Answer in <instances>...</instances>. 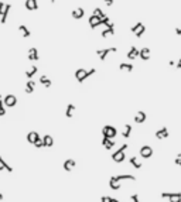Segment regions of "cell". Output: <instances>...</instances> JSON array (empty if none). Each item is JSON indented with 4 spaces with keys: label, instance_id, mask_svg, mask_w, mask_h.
Here are the masks:
<instances>
[{
    "label": "cell",
    "instance_id": "24",
    "mask_svg": "<svg viewBox=\"0 0 181 202\" xmlns=\"http://www.w3.org/2000/svg\"><path fill=\"white\" fill-rule=\"evenodd\" d=\"M19 31L22 33V36H23L24 38H28L30 36H31V33H30V30H28V28H27V27L24 26V24H22V26H19Z\"/></svg>",
    "mask_w": 181,
    "mask_h": 202
},
{
    "label": "cell",
    "instance_id": "5",
    "mask_svg": "<svg viewBox=\"0 0 181 202\" xmlns=\"http://www.w3.org/2000/svg\"><path fill=\"white\" fill-rule=\"evenodd\" d=\"M116 134H117V132H116V129L113 127V126H105V127L102 129V136H103V137L113 138Z\"/></svg>",
    "mask_w": 181,
    "mask_h": 202
},
{
    "label": "cell",
    "instance_id": "14",
    "mask_svg": "<svg viewBox=\"0 0 181 202\" xmlns=\"http://www.w3.org/2000/svg\"><path fill=\"white\" fill-rule=\"evenodd\" d=\"M84 14H85V10H84L82 7H78V9L72 10V13H71V16L74 17L75 20H79V18H82V17H84Z\"/></svg>",
    "mask_w": 181,
    "mask_h": 202
},
{
    "label": "cell",
    "instance_id": "39",
    "mask_svg": "<svg viewBox=\"0 0 181 202\" xmlns=\"http://www.w3.org/2000/svg\"><path fill=\"white\" fill-rule=\"evenodd\" d=\"M4 7H6V3L0 1V16H1V13H3V10H4Z\"/></svg>",
    "mask_w": 181,
    "mask_h": 202
},
{
    "label": "cell",
    "instance_id": "46",
    "mask_svg": "<svg viewBox=\"0 0 181 202\" xmlns=\"http://www.w3.org/2000/svg\"><path fill=\"white\" fill-rule=\"evenodd\" d=\"M0 201H3V194H0Z\"/></svg>",
    "mask_w": 181,
    "mask_h": 202
},
{
    "label": "cell",
    "instance_id": "15",
    "mask_svg": "<svg viewBox=\"0 0 181 202\" xmlns=\"http://www.w3.org/2000/svg\"><path fill=\"white\" fill-rule=\"evenodd\" d=\"M28 59L30 61H38L40 59V57H38V51L36 47H33L28 50Z\"/></svg>",
    "mask_w": 181,
    "mask_h": 202
},
{
    "label": "cell",
    "instance_id": "23",
    "mask_svg": "<svg viewBox=\"0 0 181 202\" xmlns=\"http://www.w3.org/2000/svg\"><path fill=\"white\" fill-rule=\"evenodd\" d=\"M43 143H44V147H53L54 140L50 134H45V136L43 137Z\"/></svg>",
    "mask_w": 181,
    "mask_h": 202
},
{
    "label": "cell",
    "instance_id": "9",
    "mask_svg": "<svg viewBox=\"0 0 181 202\" xmlns=\"http://www.w3.org/2000/svg\"><path fill=\"white\" fill-rule=\"evenodd\" d=\"M88 23H89L90 28H92V30H95L96 27H99V26H101V18L92 14V16L89 17V20H88Z\"/></svg>",
    "mask_w": 181,
    "mask_h": 202
},
{
    "label": "cell",
    "instance_id": "11",
    "mask_svg": "<svg viewBox=\"0 0 181 202\" xmlns=\"http://www.w3.org/2000/svg\"><path fill=\"white\" fill-rule=\"evenodd\" d=\"M167 137H168V129L167 127H161L160 130L156 132V138L163 140V138H167Z\"/></svg>",
    "mask_w": 181,
    "mask_h": 202
},
{
    "label": "cell",
    "instance_id": "25",
    "mask_svg": "<svg viewBox=\"0 0 181 202\" xmlns=\"http://www.w3.org/2000/svg\"><path fill=\"white\" fill-rule=\"evenodd\" d=\"M37 69H38V68L36 67V65H33V67H30V68H28V69L26 71V76L28 78V79H31L33 76H34V75L37 74Z\"/></svg>",
    "mask_w": 181,
    "mask_h": 202
},
{
    "label": "cell",
    "instance_id": "4",
    "mask_svg": "<svg viewBox=\"0 0 181 202\" xmlns=\"http://www.w3.org/2000/svg\"><path fill=\"white\" fill-rule=\"evenodd\" d=\"M161 198H168L170 202H181V192H161Z\"/></svg>",
    "mask_w": 181,
    "mask_h": 202
},
{
    "label": "cell",
    "instance_id": "7",
    "mask_svg": "<svg viewBox=\"0 0 181 202\" xmlns=\"http://www.w3.org/2000/svg\"><path fill=\"white\" fill-rule=\"evenodd\" d=\"M3 103L7 107H14L17 105V98L14 95H6L3 98Z\"/></svg>",
    "mask_w": 181,
    "mask_h": 202
},
{
    "label": "cell",
    "instance_id": "28",
    "mask_svg": "<svg viewBox=\"0 0 181 202\" xmlns=\"http://www.w3.org/2000/svg\"><path fill=\"white\" fill-rule=\"evenodd\" d=\"M119 69H120V71H126V72H132V71H133V65L122 62V64H119Z\"/></svg>",
    "mask_w": 181,
    "mask_h": 202
},
{
    "label": "cell",
    "instance_id": "22",
    "mask_svg": "<svg viewBox=\"0 0 181 202\" xmlns=\"http://www.w3.org/2000/svg\"><path fill=\"white\" fill-rule=\"evenodd\" d=\"M38 137H40V136H38L37 132H30V133L27 134V141H28V143H31V144H34Z\"/></svg>",
    "mask_w": 181,
    "mask_h": 202
},
{
    "label": "cell",
    "instance_id": "19",
    "mask_svg": "<svg viewBox=\"0 0 181 202\" xmlns=\"http://www.w3.org/2000/svg\"><path fill=\"white\" fill-rule=\"evenodd\" d=\"M129 59H134V58H137L139 57V50L134 45H132L130 47V50H129V53H128V55H126Z\"/></svg>",
    "mask_w": 181,
    "mask_h": 202
},
{
    "label": "cell",
    "instance_id": "35",
    "mask_svg": "<svg viewBox=\"0 0 181 202\" xmlns=\"http://www.w3.org/2000/svg\"><path fill=\"white\" fill-rule=\"evenodd\" d=\"M34 146L37 147V149H41V147H44V143H43V138L38 137L37 140H36V143H34Z\"/></svg>",
    "mask_w": 181,
    "mask_h": 202
},
{
    "label": "cell",
    "instance_id": "38",
    "mask_svg": "<svg viewBox=\"0 0 181 202\" xmlns=\"http://www.w3.org/2000/svg\"><path fill=\"white\" fill-rule=\"evenodd\" d=\"M130 199H132L133 202H140V201H139V195H137V194H133V195H130Z\"/></svg>",
    "mask_w": 181,
    "mask_h": 202
},
{
    "label": "cell",
    "instance_id": "10",
    "mask_svg": "<svg viewBox=\"0 0 181 202\" xmlns=\"http://www.w3.org/2000/svg\"><path fill=\"white\" fill-rule=\"evenodd\" d=\"M24 6H26V9L28 11H34V10H37V9H38L37 0H26Z\"/></svg>",
    "mask_w": 181,
    "mask_h": 202
},
{
    "label": "cell",
    "instance_id": "27",
    "mask_svg": "<svg viewBox=\"0 0 181 202\" xmlns=\"http://www.w3.org/2000/svg\"><path fill=\"white\" fill-rule=\"evenodd\" d=\"M129 163L133 165L134 168H142V161H140L137 157H130V158H129Z\"/></svg>",
    "mask_w": 181,
    "mask_h": 202
},
{
    "label": "cell",
    "instance_id": "29",
    "mask_svg": "<svg viewBox=\"0 0 181 202\" xmlns=\"http://www.w3.org/2000/svg\"><path fill=\"white\" fill-rule=\"evenodd\" d=\"M130 133H132V126H130V124H125L123 132H122V136L125 138H128V137H130Z\"/></svg>",
    "mask_w": 181,
    "mask_h": 202
},
{
    "label": "cell",
    "instance_id": "6",
    "mask_svg": "<svg viewBox=\"0 0 181 202\" xmlns=\"http://www.w3.org/2000/svg\"><path fill=\"white\" fill-rule=\"evenodd\" d=\"M144 31H146V27H144L142 23H136V24L132 27V33H133L137 38H142V36H143Z\"/></svg>",
    "mask_w": 181,
    "mask_h": 202
},
{
    "label": "cell",
    "instance_id": "20",
    "mask_svg": "<svg viewBox=\"0 0 181 202\" xmlns=\"http://www.w3.org/2000/svg\"><path fill=\"white\" fill-rule=\"evenodd\" d=\"M146 117H147V116H146V113L140 110V112H137L136 115H134V122L139 123V124H142V123L146 120Z\"/></svg>",
    "mask_w": 181,
    "mask_h": 202
},
{
    "label": "cell",
    "instance_id": "33",
    "mask_svg": "<svg viewBox=\"0 0 181 202\" xmlns=\"http://www.w3.org/2000/svg\"><path fill=\"white\" fill-rule=\"evenodd\" d=\"M115 34V28H105L103 31H102V37L106 38L109 37V36H113Z\"/></svg>",
    "mask_w": 181,
    "mask_h": 202
},
{
    "label": "cell",
    "instance_id": "12",
    "mask_svg": "<svg viewBox=\"0 0 181 202\" xmlns=\"http://www.w3.org/2000/svg\"><path fill=\"white\" fill-rule=\"evenodd\" d=\"M111 180H115V181H123V180H132V181H134L136 180V177L134 175H130V174H122V175H113V177H111Z\"/></svg>",
    "mask_w": 181,
    "mask_h": 202
},
{
    "label": "cell",
    "instance_id": "34",
    "mask_svg": "<svg viewBox=\"0 0 181 202\" xmlns=\"http://www.w3.org/2000/svg\"><path fill=\"white\" fill-rule=\"evenodd\" d=\"M0 161H1V164H3V167H4V170H6V171H9V172H13V168H11L10 165H9L7 163H6L3 157H0Z\"/></svg>",
    "mask_w": 181,
    "mask_h": 202
},
{
    "label": "cell",
    "instance_id": "18",
    "mask_svg": "<svg viewBox=\"0 0 181 202\" xmlns=\"http://www.w3.org/2000/svg\"><path fill=\"white\" fill-rule=\"evenodd\" d=\"M11 10V4L10 3H7L4 7V10H3V13H1V18H0V23L1 24H6V18H7V16H9V11Z\"/></svg>",
    "mask_w": 181,
    "mask_h": 202
},
{
    "label": "cell",
    "instance_id": "26",
    "mask_svg": "<svg viewBox=\"0 0 181 202\" xmlns=\"http://www.w3.org/2000/svg\"><path fill=\"white\" fill-rule=\"evenodd\" d=\"M34 86H36V82L33 79H28L26 84V92L27 93H33L34 92Z\"/></svg>",
    "mask_w": 181,
    "mask_h": 202
},
{
    "label": "cell",
    "instance_id": "48",
    "mask_svg": "<svg viewBox=\"0 0 181 202\" xmlns=\"http://www.w3.org/2000/svg\"><path fill=\"white\" fill-rule=\"evenodd\" d=\"M54 1H55V0H51V3H54Z\"/></svg>",
    "mask_w": 181,
    "mask_h": 202
},
{
    "label": "cell",
    "instance_id": "16",
    "mask_svg": "<svg viewBox=\"0 0 181 202\" xmlns=\"http://www.w3.org/2000/svg\"><path fill=\"white\" fill-rule=\"evenodd\" d=\"M102 146H103L106 150H111L113 146H115V141H113V138L103 137V138H102Z\"/></svg>",
    "mask_w": 181,
    "mask_h": 202
},
{
    "label": "cell",
    "instance_id": "21",
    "mask_svg": "<svg viewBox=\"0 0 181 202\" xmlns=\"http://www.w3.org/2000/svg\"><path fill=\"white\" fill-rule=\"evenodd\" d=\"M40 84H43L45 88H51V85H53L51 79H48L47 75H41V76H40Z\"/></svg>",
    "mask_w": 181,
    "mask_h": 202
},
{
    "label": "cell",
    "instance_id": "30",
    "mask_svg": "<svg viewBox=\"0 0 181 202\" xmlns=\"http://www.w3.org/2000/svg\"><path fill=\"white\" fill-rule=\"evenodd\" d=\"M74 112H75V106L72 103H69L68 107H67V112H65V116L68 117V119H71V117L74 116Z\"/></svg>",
    "mask_w": 181,
    "mask_h": 202
},
{
    "label": "cell",
    "instance_id": "3",
    "mask_svg": "<svg viewBox=\"0 0 181 202\" xmlns=\"http://www.w3.org/2000/svg\"><path fill=\"white\" fill-rule=\"evenodd\" d=\"M116 51H117V48H116V47H111V48H103V50H98V51H96V54L99 55V59H101V61H105V59H106V57L109 55V54L116 53Z\"/></svg>",
    "mask_w": 181,
    "mask_h": 202
},
{
    "label": "cell",
    "instance_id": "13",
    "mask_svg": "<svg viewBox=\"0 0 181 202\" xmlns=\"http://www.w3.org/2000/svg\"><path fill=\"white\" fill-rule=\"evenodd\" d=\"M139 57L143 59V61H149V59H150V50L147 47L139 50Z\"/></svg>",
    "mask_w": 181,
    "mask_h": 202
},
{
    "label": "cell",
    "instance_id": "8",
    "mask_svg": "<svg viewBox=\"0 0 181 202\" xmlns=\"http://www.w3.org/2000/svg\"><path fill=\"white\" fill-rule=\"evenodd\" d=\"M140 155H142V158H150L153 155V149L150 146H143L140 149Z\"/></svg>",
    "mask_w": 181,
    "mask_h": 202
},
{
    "label": "cell",
    "instance_id": "43",
    "mask_svg": "<svg viewBox=\"0 0 181 202\" xmlns=\"http://www.w3.org/2000/svg\"><path fill=\"white\" fill-rule=\"evenodd\" d=\"M101 202H108V197H102L101 198Z\"/></svg>",
    "mask_w": 181,
    "mask_h": 202
},
{
    "label": "cell",
    "instance_id": "42",
    "mask_svg": "<svg viewBox=\"0 0 181 202\" xmlns=\"http://www.w3.org/2000/svg\"><path fill=\"white\" fill-rule=\"evenodd\" d=\"M108 202H120V201H117V199H115L112 197H108Z\"/></svg>",
    "mask_w": 181,
    "mask_h": 202
},
{
    "label": "cell",
    "instance_id": "2",
    "mask_svg": "<svg viewBox=\"0 0 181 202\" xmlns=\"http://www.w3.org/2000/svg\"><path fill=\"white\" fill-rule=\"evenodd\" d=\"M128 147H129L128 144H123V146L117 150L116 153H113L112 160L115 161V163H122L123 160H125V151H126V149H128Z\"/></svg>",
    "mask_w": 181,
    "mask_h": 202
},
{
    "label": "cell",
    "instance_id": "31",
    "mask_svg": "<svg viewBox=\"0 0 181 202\" xmlns=\"http://www.w3.org/2000/svg\"><path fill=\"white\" fill-rule=\"evenodd\" d=\"M109 186L112 188L113 191H119V189H120V182H119V181H115V180H109Z\"/></svg>",
    "mask_w": 181,
    "mask_h": 202
},
{
    "label": "cell",
    "instance_id": "47",
    "mask_svg": "<svg viewBox=\"0 0 181 202\" xmlns=\"http://www.w3.org/2000/svg\"><path fill=\"white\" fill-rule=\"evenodd\" d=\"M0 116H3V113H1V112H0Z\"/></svg>",
    "mask_w": 181,
    "mask_h": 202
},
{
    "label": "cell",
    "instance_id": "40",
    "mask_svg": "<svg viewBox=\"0 0 181 202\" xmlns=\"http://www.w3.org/2000/svg\"><path fill=\"white\" fill-rule=\"evenodd\" d=\"M176 34H177V36H181V26L176 27Z\"/></svg>",
    "mask_w": 181,
    "mask_h": 202
},
{
    "label": "cell",
    "instance_id": "44",
    "mask_svg": "<svg viewBox=\"0 0 181 202\" xmlns=\"http://www.w3.org/2000/svg\"><path fill=\"white\" fill-rule=\"evenodd\" d=\"M176 67H177V68H178V69H181V59H180V61H178V62H177V65H176Z\"/></svg>",
    "mask_w": 181,
    "mask_h": 202
},
{
    "label": "cell",
    "instance_id": "41",
    "mask_svg": "<svg viewBox=\"0 0 181 202\" xmlns=\"http://www.w3.org/2000/svg\"><path fill=\"white\" fill-rule=\"evenodd\" d=\"M105 1V4L106 6H112L113 4V0H103Z\"/></svg>",
    "mask_w": 181,
    "mask_h": 202
},
{
    "label": "cell",
    "instance_id": "36",
    "mask_svg": "<svg viewBox=\"0 0 181 202\" xmlns=\"http://www.w3.org/2000/svg\"><path fill=\"white\" fill-rule=\"evenodd\" d=\"M0 112L3 113V116L6 115V109H4V103H3V96L0 95Z\"/></svg>",
    "mask_w": 181,
    "mask_h": 202
},
{
    "label": "cell",
    "instance_id": "17",
    "mask_svg": "<svg viewBox=\"0 0 181 202\" xmlns=\"http://www.w3.org/2000/svg\"><path fill=\"white\" fill-rule=\"evenodd\" d=\"M75 165H76V163H75L72 158H68L64 161V170L65 171H72L75 168Z\"/></svg>",
    "mask_w": 181,
    "mask_h": 202
},
{
    "label": "cell",
    "instance_id": "32",
    "mask_svg": "<svg viewBox=\"0 0 181 202\" xmlns=\"http://www.w3.org/2000/svg\"><path fill=\"white\" fill-rule=\"evenodd\" d=\"M93 16L99 17V18H105V17H106V14L103 13V10H102V9H99V7H96L95 10H93Z\"/></svg>",
    "mask_w": 181,
    "mask_h": 202
},
{
    "label": "cell",
    "instance_id": "45",
    "mask_svg": "<svg viewBox=\"0 0 181 202\" xmlns=\"http://www.w3.org/2000/svg\"><path fill=\"white\" fill-rule=\"evenodd\" d=\"M4 170V167H3V164H1V161H0V171Z\"/></svg>",
    "mask_w": 181,
    "mask_h": 202
},
{
    "label": "cell",
    "instance_id": "1",
    "mask_svg": "<svg viewBox=\"0 0 181 202\" xmlns=\"http://www.w3.org/2000/svg\"><path fill=\"white\" fill-rule=\"evenodd\" d=\"M95 72H96L95 68L89 69V71H86V69H84V68H79V69H76V71H75V78H76V81H78L79 84H82L84 81L88 79L89 76H92Z\"/></svg>",
    "mask_w": 181,
    "mask_h": 202
},
{
    "label": "cell",
    "instance_id": "37",
    "mask_svg": "<svg viewBox=\"0 0 181 202\" xmlns=\"http://www.w3.org/2000/svg\"><path fill=\"white\" fill-rule=\"evenodd\" d=\"M174 163H176L177 165H180V167H181V153H180V154H177L176 160H174Z\"/></svg>",
    "mask_w": 181,
    "mask_h": 202
}]
</instances>
